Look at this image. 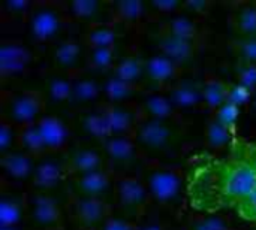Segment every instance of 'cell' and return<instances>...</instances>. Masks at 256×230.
Listing matches in <instances>:
<instances>
[{
    "instance_id": "e0dca14e",
    "label": "cell",
    "mask_w": 256,
    "mask_h": 230,
    "mask_svg": "<svg viewBox=\"0 0 256 230\" xmlns=\"http://www.w3.org/2000/svg\"><path fill=\"white\" fill-rule=\"evenodd\" d=\"M112 136H129V133L135 130L138 121L135 120V115L132 114V111L126 109L124 106H118V105H108L106 108L102 109Z\"/></svg>"
},
{
    "instance_id": "c3c4849f",
    "label": "cell",
    "mask_w": 256,
    "mask_h": 230,
    "mask_svg": "<svg viewBox=\"0 0 256 230\" xmlns=\"http://www.w3.org/2000/svg\"><path fill=\"white\" fill-rule=\"evenodd\" d=\"M138 230H162V225L158 223V222H148Z\"/></svg>"
},
{
    "instance_id": "d6986e66",
    "label": "cell",
    "mask_w": 256,
    "mask_h": 230,
    "mask_svg": "<svg viewBox=\"0 0 256 230\" xmlns=\"http://www.w3.org/2000/svg\"><path fill=\"white\" fill-rule=\"evenodd\" d=\"M231 84L218 76H210L202 85V103L213 112L228 102Z\"/></svg>"
},
{
    "instance_id": "681fc988",
    "label": "cell",
    "mask_w": 256,
    "mask_h": 230,
    "mask_svg": "<svg viewBox=\"0 0 256 230\" xmlns=\"http://www.w3.org/2000/svg\"><path fill=\"white\" fill-rule=\"evenodd\" d=\"M0 230H20L18 226H0Z\"/></svg>"
},
{
    "instance_id": "9a60e30c",
    "label": "cell",
    "mask_w": 256,
    "mask_h": 230,
    "mask_svg": "<svg viewBox=\"0 0 256 230\" xmlns=\"http://www.w3.org/2000/svg\"><path fill=\"white\" fill-rule=\"evenodd\" d=\"M102 165H104L102 156L98 151L88 148H80L75 150L72 156L68 159L66 169L68 172H72L74 177H76V175H86L96 171H102L104 169Z\"/></svg>"
},
{
    "instance_id": "d4e9b609",
    "label": "cell",
    "mask_w": 256,
    "mask_h": 230,
    "mask_svg": "<svg viewBox=\"0 0 256 230\" xmlns=\"http://www.w3.org/2000/svg\"><path fill=\"white\" fill-rule=\"evenodd\" d=\"M18 142L21 145V148L30 154V156H36V154H42L46 153L44 139L38 130L36 123L33 124H27L18 129Z\"/></svg>"
},
{
    "instance_id": "4dcf8cb0",
    "label": "cell",
    "mask_w": 256,
    "mask_h": 230,
    "mask_svg": "<svg viewBox=\"0 0 256 230\" xmlns=\"http://www.w3.org/2000/svg\"><path fill=\"white\" fill-rule=\"evenodd\" d=\"M90 49L94 48H112L116 42V31L110 25H96L86 34Z\"/></svg>"
},
{
    "instance_id": "f6af8a7d",
    "label": "cell",
    "mask_w": 256,
    "mask_h": 230,
    "mask_svg": "<svg viewBox=\"0 0 256 230\" xmlns=\"http://www.w3.org/2000/svg\"><path fill=\"white\" fill-rule=\"evenodd\" d=\"M152 7L159 10V12H174L177 10L178 7H183V3L182 1H177V0H153L152 3Z\"/></svg>"
},
{
    "instance_id": "ba28073f",
    "label": "cell",
    "mask_w": 256,
    "mask_h": 230,
    "mask_svg": "<svg viewBox=\"0 0 256 230\" xmlns=\"http://www.w3.org/2000/svg\"><path fill=\"white\" fill-rule=\"evenodd\" d=\"M72 187L76 198H98L102 199L110 189H114L111 175L102 169L86 175H76L72 180Z\"/></svg>"
},
{
    "instance_id": "83f0119b",
    "label": "cell",
    "mask_w": 256,
    "mask_h": 230,
    "mask_svg": "<svg viewBox=\"0 0 256 230\" xmlns=\"http://www.w3.org/2000/svg\"><path fill=\"white\" fill-rule=\"evenodd\" d=\"M81 55V45L75 40H63L54 51V61L58 67H75Z\"/></svg>"
},
{
    "instance_id": "5b68a950",
    "label": "cell",
    "mask_w": 256,
    "mask_h": 230,
    "mask_svg": "<svg viewBox=\"0 0 256 230\" xmlns=\"http://www.w3.org/2000/svg\"><path fill=\"white\" fill-rule=\"evenodd\" d=\"M45 100L42 93L39 91H22L21 94H16L9 103L8 109V118L18 124L20 127L33 124L40 118V114L44 111Z\"/></svg>"
},
{
    "instance_id": "836d02e7",
    "label": "cell",
    "mask_w": 256,
    "mask_h": 230,
    "mask_svg": "<svg viewBox=\"0 0 256 230\" xmlns=\"http://www.w3.org/2000/svg\"><path fill=\"white\" fill-rule=\"evenodd\" d=\"M189 230H234V228L226 219L218 214H204L190 223Z\"/></svg>"
},
{
    "instance_id": "f546056e",
    "label": "cell",
    "mask_w": 256,
    "mask_h": 230,
    "mask_svg": "<svg viewBox=\"0 0 256 230\" xmlns=\"http://www.w3.org/2000/svg\"><path fill=\"white\" fill-rule=\"evenodd\" d=\"M114 15L124 22H136L146 12V4L140 0H120L114 3Z\"/></svg>"
},
{
    "instance_id": "7c38bea8",
    "label": "cell",
    "mask_w": 256,
    "mask_h": 230,
    "mask_svg": "<svg viewBox=\"0 0 256 230\" xmlns=\"http://www.w3.org/2000/svg\"><path fill=\"white\" fill-rule=\"evenodd\" d=\"M32 219L42 228H54L60 223L62 211L58 204L45 193H36L32 201Z\"/></svg>"
},
{
    "instance_id": "6da1fadb",
    "label": "cell",
    "mask_w": 256,
    "mask_h": 230,
    "mask_svg": "<svg viewBox=\"0 0 256 230\" xmlns=\"http://www.w3.org/2000/svg\"><path fill=\"white\" fill-rule=\"evenodd\" d=\"M256 189V166L248 159L196 157L188 172V196L194 210L218 214L236 208Z\"/></svg>"
},
{
    "instance_id": "2e32d148",
    "label": "cell",
    "mask_w": 256,
    "mask_h": 230,
    "mask_svg": "<svg viewBox=\"0 0 256 230\" xmlns=\"http://www.w3.org/2000/svg\"><path fill=\"white\" fill-rule=\"evenodd\" d=\"M168 97L176 108H192L202 102V85L192 79H182L170 90Z\"/></svg>"
},
{
    "instance_id": "1f68e13d",
    "label": "cell",
    "mask_w": 256,
    "mask_h": 230,
    "mask_svg": "<svg viewBox=\"0 0 256 230\" xmlns=\"http://www.w3.org/2000/svg\"><path fill=\"white\" fill-rule=\"evenodd\" d=\"M165 33L174 34V36H178V37H184V39L195 40L196 36H198V27H196L195 21L190 19L189 16L178 15V16L172 18L168 22Z\"/></svg>"
},
{
    "instance_id": "8992f818",
    "label": "cell",
    "mask_w": 256,
    "mask_h": 230,
    "mask_svg": "<svg viewBox=\"0 0 256 230\" xmlns=\"http://www.w3.org/2000/svg\"><path fill=\"white\" fill-rule=\"evenodd\" d=\"M74 214L78 225L86 230L102 228L108 217V205L98 198H76L74 204Z\"/></svg>"
},
{
    "instance_id": "4fadbf2b",
    "label": "cell",
    "mask_w": 256,
    "mask_h": 230,
    "mask_svg": "<svg viewBox=\"0 0 256 230\" xmlns=\"http://www.w3.org/2000/svg\"><path fill=\"white\" fill-rule=\"evenodd\" d=\"M102 150L116 163H130L138 157V145L129 136H110L102 141Z\"/></svg>"
},
{
    "instance_id": "3957f363",
    "label": "cell",
    "mask_w": 256,
    "mask_h": 230,
    "mask_svg": "<svg viewBox=\"0 0 256 230\" xmlns=\"http://www.w3.org/2000/svg\"><path fill=\"white\" fill-rule=\"evenodd\" d=\"M114 198L126 217H136L150 199L146 183L136 177H120L114 183Z\"/></svg>"
},
{
    "instance_id": "d6a6232c",
    "label": "cell",
    "mask_w": 256,
    "mask_h": 230,
    "mask_svg": "<svg viewBox=\"0 0 256 230\" xmlns=\"http://www.w3.org/2000/svg\"><path fill=\"white\" fill-rule=\"evenodd\" d=\"M21 220V202L14 196L0 201V226H18Z\"/></svg>"
},
{
    "instance_id": "7a4b0ae2",
    "label": "cell",
    "mask_w": 256,
    "mask_h": 230,
    "mask_svg": "<svg viewBox=\"0 0 256 230\" xmlns=\"http://www.w3.org/2000/svg\"><path fill=\"white\" fill-rule=\"evenodd\" d=\"M178 132L174 120L144 118L138 121L132 135L138 148L150 153H164L176 147Z\"/></svg>"
},
{
    "instance_id": "f35d334b",
    "label": "cell",
    "mask_w": 256,
    "mask_h": 230,
    "mask_svg": "<svg viewBox=\"0 0 256 230\" xmlns=\"http://www.w3.org/2000/svg\"><path fill=\"white\" fill-rule=\"evenodd\" d=\"M240 115V108L234 103L226 102L224 106H220L216 112H214V120H218L220 124L230 127L231 130H236V124Z\"/></svg>"
},
{
    "instance_id": "ac0fdd59",
    "label": "cell",
    "mask_w": 256,
    "mask_h": 230,
    "mask_svg": "<svg viewBox=\"0 0 256 230\" xmlns=\"http://www.w3.org/2000/svg\"><path fill=\"white\" fill-rule=\"evenodd\" d=\"M0 166L10 178H15V180H24L33 175V171L36 168L33 165L32 156L27 153H20V151H8L2 154Z\"/></svg>"
},
{
    "instance_id": "7bdbcfd3",
    "label": "cell",
    "mask_w": 256,
    "mask_h": 230,
    "mask_svg": "<svg viewBox=\"0 0 256 230\" xmlns=\"http://www.w3.org/2000/svg\"><path fill=\"white\" fill-rule=\"evenodd\" d=\"M254 91L240 85V84H236V85H231L230 88V96H228V102L230 103H234L237 105L238 108L246 105L250 99H254Z\"/></svg>"
},
{
    "instance_id": "bcb514c9",
    "label": "cell",
    "mask_w": 256,
    "mask_h": 230,
    "mask_svg": "<svg viewBox=\"0 0 256 230\" xmlns=\"http://www.w3.org/2000/svg\"><path fill=\"white\" fill-rule=\"evenodd\" d=\"M212 3L208 0H186L183 3V7L184 9H189L195 13H206L208 12Z\"/></svg>"
},
{
    "instance_id": "74e56055",
    "label": "cell",
    "mask_w": 256,
    "mask_h": 230,
    "mask_svg": "<svg viewBox=\"0 0 256 230\" xmlns=\"http://www.w3.org/2000/svg\"><path fill=\"white\" fill-rule=\"evenodd\" d=\"M234 51L243 60V63L256 64V37L238 39L232 43Z\"/></svg>"
},
{
    "instance_id": "ffe728a7",
    "label": "cell",
    "mask_w": 256,
    "mask_h": 230,
    "mask_svg": "<svg viewBox=\"0 0 256 230\" xmlns=\"http://www.w3.org/2000/svg\"><path fill=\"white\" fill-rule=\"evenodd\" d=\"M141 111L146 118H159V120H174L177 117V108L168 96L162 94H148L141 103Z\"/></svg>"
},
{
    "instance_id": "f907efd6",
    "label": "cell",
    "mask_w": 256,
    "mask_h": 230,
    "mask_svg": "<svg viewBox=\"0 0 256 230\" xmlns=\"http://www.w3.org/2000/svg\"><path fill=\"white\" fill-rule=\"evenodd\" d=\"M254 109H255V112H256V93L254 94Z\"/></svg>"
},
{
    "instance_id": "7402d4cb",
    "label": "cell",
    "mask_w": 256,
    "mask_h": 230,
    "mask_svg": "<svg viewBox=\"0 0 256 230\" xmlns=\"http://www.w3.org/2000/svg\"><path fill=\"white\" fill-rule=\"evenodd\" d=\"M81 129L87 136H92L94 139H99L100 142L105 141L106 138L112 136L108 120L104 114V111L99 112H87L81 115L80 118Z\"/></svg>"
},
{
    "instance_id": "d590c367",
    "label": "cell",
    "mask_w": 256,
    "mask_h": 230,
    "mask_svg": "<svg viewBox=\"0 0 256 230\" xmlns=\"http://www.w3.org/2000/svg\"><path fill=\"white\" fill-rule=\"evenodd\" d=\"M72 85H74V82H70L66 78H62V76L52 78L48 82V94L54 102L70 100V97H72Z\"/></svg>"
},
{
    "instance_id": "8fae6325",
    "label": "cell",
    "mask_w": 256,
    "mask_h": 230,
    "mask_svg": "<svg viewBox=\"0 0 256 230\" xmlns=\"http://www.w3.org/2000/svg\"><path fill=\"white\" fill-rule=\"evenodd\" d=\"M36 126L44 139L46 151H58L66 145L69 132L60 118L54 115H44L36 121Z\"/></svg>"
},
{
    "instance_id": "5bb4252c",
    "label": "cell",
    "mask_w": 256,
    "mask_h": 230,
    "mask_svg": "<svg viewBox=\"0 0 256 230\" xmlns=\"http://www.w3.org/2000/svg\"><path fill=\"white\" fill-rule=\"evenodd\" d=\"M66 171V163H58L57 160L46 159L36 165L32 175V183L39 190H50L63 180Z\"/></svg>"
},
{
    "instance_id": "f1b7e54d",
    "label": "cell",
    "mask_w": 256,
    "mask_h": 230,
    "mask_svg": "<svg viewBox=\"0 0 256 230\" xmlns=\"http://www.w3.org/2000/svg\"><path fill=\"white\" fill-rule=\"evenodd\" d=\"M102 93V87L92 78H80L74 81L70 100L76 103H87L94 100Z\"/></svg>"
},
{
    "instance_id": "7dc6e473",
    "label": "cell",
    "mask_w": 256,
    "mask_h": 230,
    "mask_svg": "<svg viewBox=\"0 0 256 230\" xmlns=\"http://www.w3.org/2000/svg\"><path fill=\"white\" fill-rule=\"evenodd\" d=\"M32 3L28 0H8L6 1V7L12 12H26Z\"/></svg>"
},
{
    "instance_id": "cb8c5ba5",
    "label": "cell",
    "mask_w": 256,
    "mask_h": 230,
    "mask_svg": "<svg viewBox=\"0 0 256 230\" xmlns=\"http://www.w3.org/2000/svg\"><path fill=\"white\" fill-rule=\"evenodd\" d=\"M232 139H234V130H231L230 127L220 124L214 118H212L207 123V126H206V142H207L208 148L216 150V151L224 150L232 144Z\"/></svg>"
},
{
    "instance_id": "4316f807",
    "label": "cell",
    "mask_w": 256,
    "mask_h": 230,
    "mask_svg": "<svg viewBox=\"0 0 256 230\" xmlns=\"http://www.w3.org/2000/svg\"><path fill=\"white\" fill-rule=\"evenodd\" d=\"M236 30L246 37H256V4L246 3L236 10Z\"/></svg>"
},
{
    "instance_id": "8d00e7d4",
    "label": "cell",
    "mask_w": 256,
    "mask_h": 230,
    "mask_svg": "<svg viewBox=\"0 0 256 230\" xmlns=\"http://www.w3.org/2000/svg\"><path fill=\"white\" fill-rule=\"evenodd\" d=\"M102 3L98 0H72L69 10L78 18H94L100 13Z\"/></svg>"
},
{
    "instance_id": "ee69618b",
    "label": "cell",
    "mask_w": 256,
    "mask_h": 230,
    "mask_svg": "<svg viewBox=\"0 0 256 230\" xmlns=\"http://www.w3.org/2000/svg\"><path fill=\"white\" fill-rule=\"evenodd\" d=\"M100 230H138L135 225L126 219H117V217H110L105 225L100 228Z\"/></svg>"
},
{
    "instance_id": "ab89813d",
    "label": "cell",
    "mask_w": 256,
    "mask_h": 230,
    "mask_svg": "<svg viewBox=\"0 0 256 230\" xmlns=\"http://www.w3.org/2000/svg\"><path fill=\"white\" fill-rule=\"evenodd\" d=\"M18 139V132H15V124L3 115L0 123V151L2 154L8 153V150L12 147V142Z\"/></svg>"
},
{
    "instance_id": "b9f144b4",
    "label": "cell",
    "mask_w": 256,
    "mask_h": 230,
    "mask_svg": "<svg viewBox=\"0 0 256 230\" xmlns=\"http://www.w3.org/2000/svg\"><path fill=\"white\" fill-rule=\"evenodd\" d=\"M236 210L242 219L248 222H256V189L238 202Z\"/></svg>"
},
{
    "instance_id": "9c48e42d",
    "label": "cell",
    "mask_w": 256,
    "mask_h": 230,
    "mask_svg": "<svg viewBox=\"0 0 256 230\" xmlns=\"http://www.w3.org/2000/svg\"><path fill=\"white\" fill-rule=\"evenodd\" d=\"M32 60L30 51L16 42H3L0 45V75L8 78L22 72Z\"/></svg>"
},
{
    "instance_id": "603a6c76",
    "label": "cell",
    "mask_w": 256,
    "mask_h": 230,
    "mask_svg": "<svg viewBox=\"0 0 256 230\" xmlns=\"http://www.w3.org/2000/svg\"><path fill=\"white\" fill-rule=\"evenodd\" d=\"M136 91H138L136 84L122 81V79L116 78L114 75L102 84V93L112 105H117V103H122V102L130 99Z\"/></svg>"
},
{
    "instance_id": "30bf717a",
    "label": "cell",
    "mask_w": 256,
    "mask_h": 230,
    "mask_svg": "<svg viewBox=\"0 0 256 230\" xmlns=\"http://www.w3.org/2000/svg\"><path fill=\"white\" fill-rule=\"evenodd\" d=\"M158 46L160 49V54L172 60L177 66L184 64L190 61L195 55V40L178 37L174 34L162 33L158 39Z\"/></svg>"
},
{
    "instance_id": "44dd1931",
    "label": "cell",
    "mask_w": 256,
    "mask_h": 230,
    "mask_svg": "<svg viewBox=\"0 0 256 230\" xmlns=\"http://www.w3.org/2000/svg\"><path fill=\"white\" fill-rule=\"evenodd\" d=\"M144 72L153 82L164 84L176 76L177 64L164 54H158L144 61Z\"/></svg>"
},
{
    "instance_id": "52a82bcc",
    "label": "cell",
    "mask_w": 256,
    "mask_h": 230,
    "mask_svg": "<svg viewBox=\"0 0 256 230\" xmlns=\"http://www.w3.org/2000/svg\"><path fill=\"white\" fill-rule=\"evenodd\" d=\"M60 27L62 16L57 9L51 6H39L30 15V33L39 42H45L56 36Z\"/></svg>"
},
{
    "instance_id": "277c9868",
    "label": "cell",
    "mask_w": 256,
    "mask_h": 230,
    "mask_svg": "<svg viewBox=\"0 0 256 230\" xmlns=\"http://www.w3.org/2000/svg\"><path fill=\"white\" fill-rule=\"evenodd\" d=\"M146 187L152 199L166 204L174 201L182 190V175L170 168H156L146 175Z\"/></svg>"
},
{
    "instance_id": "484cf974",
    "label": "cell",
    "mask_w": 256,
    "mask_h": 230,
    "mask_svg": "<svg viewBox=\"0 0 256 230\" xmlns=\"http://www.w3.org/2000/svg\"><path fill=\"white\" fill-rule=\"evenodd\" d=\"M142 73H144V61L135 55H128L114 66V76L126 82L135 84Z\"/></svg>"
},
{
    "instance_id": "60d3db41",
    "label": "cell",
    "mask_w": 256,
    "mask_h": 230,
    "mask_svg": "<svg viewBox=\"0 0 256 230\" xmlns=\"http://www.w3.org/2000/svg\"><path fill=\"white\" fill-rule=\"evenodd\" d=\"M237 79L240 85L252 90L256 93V64L252 63H242L237 67Z\"/></svg>"
},
{
    "instance_id": "e575fe53",
    "label": "cell",
    "mask_w": 256,
    "mask_h": 230,
    "mask_svg": "<svg viewBox=\"0 0 256 230\" xmlns=\"http://www.w3.org/2000/svg\"><path fill=\"white\" fill-rule=\"evenodd\" d=\"M87 63L90 67L98 70H105L114 66V46L112 48H94L90 49L87 55Z\"/></svg>"
}]
</instances>
